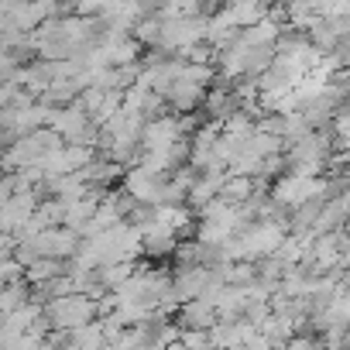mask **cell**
I'll return each mask as SVG.
<instances>
[{
    "label": "cell",
    "instance_id": "10",
    "mask_svg": "<svg viewBox=\"0 0 350 350\" xmlns=\"http://www.w3.org/2000/svg\"><path fill=\"white\" fill-rule=\"evenodd\" d=\"M220 131H224V134H230L234 141H244V137L254 131V117H251L244 107H234L230 113H224V117H220Z\"/></svg>",
    "mask_w": 350,
    "mask_h": 350
},
{
    "label": "cell",
    "instance_id": "7",
    "mask_svg": "<svg viewBox=\"0 0 350 350\" xmlns=\"http://www.w3.org/2000/svg\"><path fill=\"white\" fill-rule=\"evenodd\" d=\"M66 268H69V261H66V258H49V254H38L31 265H25V268H21V278H25L28 285H42V282H49V278L62 275Z\"/></svg>",
    "mask_w": 350,
    "mask_h": 350
},
{
    "label": "cell",
    "instance_id": "15",
    "mask_svg": "<svg viewBox=\"0 0 350 350\" xmlns=\"http://www.w3.org/2000/svg\"><path fill=\"white\" fill-rule=\"evenodd\" d=\"M11 244H14V234L0 230V254H11Z\"/></svg>",
    "mask_w": 350,
    "mask_h": 350
},
{
    "label": "cell",
    "instance_id": "11",
    "mask_svg": "<svg viewBox=\"0 0 350 350\" xmlns=\"http://www.w3.org/2000/svg\"><path fill=\"white\" fill-rule=\"evenodd\" d=\"M306 131H312V127H309V120H306L302 107H299V110L282 113V141H285V144H288V141H295V137H302Z\"/></svg>",
    "mask_w": 350,
    "mask_h": 350
},
{
    "label": "cell",
    "instance_id": "3",
    "mask_svg": "<svg viewBox=\"0 0 350 350\" xmlns=\"http://www.w3.org/2000/svg\"><path fill=\"white\" fill-rule=\"evenodd\" d=\"M175 137H186L183 127H179V113H158V117H148L144 127H141V151L148 148H168Z\"/></svg>",
    "mask_w": 350,
    "mask_h": 350
},
{
    "label": "cell",
    "instance_id": "8",
    "mask_svg": "<svg viewBox=\"0 0 350 350\" xmlns=\"http://www.w3.org/2000/svg\"><path fill=\"white\" fill-rule=\"evenodd\" d=\"M69 343H72V347H83V350H100V347H107L100 316L90 319V323H83V326H76V329H69Z\"/></svg>",
    "mask_w": 350,
    "mask_h": 350
},
{
    "label": "cell",
    "instance_id": "1",
    "mask_svg": "<svg viewBox=\"0 0 350 350\" xmlns=\"http://www.w3.org/2000/svg\"><path fill=\"white\" fill-rule=\"evenodd\" d=\"M42 316H45L49 326H55V329H76V326L96 319V299H90L86 292L52 295V299L42 302Z\"/></svg>",
    "mask_w": 350,
    "mask_h": 350
},
{
    "label": "cell",
    "instance_id": "12",
    "mask_svg": "<svg viewBox=\"0 0 350 350\" xmlns=\"http://www.w3.org/2000/svg\"><path fill=\"white\" fill-rule=\"evenodd\" d=\"M316 18H347L350 14V0H309Z\"/></svg>",
    "mask_w": 350,
    "mask_h": 350
},
{
    "label": "cell",
    "instance_id": "2",
    "mask_svg": "<svg viewBox=\"0 0 350 350\" xmlns=\"http://www.w3.org/2000/svg\"><path fill=\"white\" fill-rule=\"evenodd\" d=\"M161 183H165V175H154V172H148L137 161L131 168H124V175H120V189L134 203H151V206L161 200Z\"/></svg>",
    "mask_w": 350,
    "mask_h": 350
},
{
    "label": "cell",
    "instance_id": "9",
    "mask_svg": "<svg viewBox=\"0 0 350 350\" xmlns=\"http://www.w3.org/2000/svg\"><path fill=\"white\" fill-rule=\"evenodd\" d=\"M217 193H220L227 203H244V200H251V193H254V179H251V175H234V172H227Z\"/></svg>",
    "mask_w": 350,
    "mask_h": 350
},
{
    "label": "cell",
    "instance_id": "16",
    "mask_svg": "<svg viewBox=\"0 0 350 350\" xmlns=\"http://www.w3.org/2000/svg\"><path fill=\"white\" fill-rule=\"evenodd\" d=\"M8 113H11L8 107H0V131H8Z\"/></svg>",
    "mask_w": 350,
    "mask_h": 350
},
{
    "label": "cell",
    "instance_id": "14",
    "mask_svg": "<svg viewBox=\"0 0 350 350\" xmlns=\"http://www.w3.org/2000/svg\"><path fill=\"white\" fill-rule=\"evenodd\" d=\"M14 278H21V265L11 254H0V285H8Z\"/></svg>",
    "mask_w": 350,
    "mask_h": 350
},
{
    "label": "cell",
    "instance_id": "4",
    "mask_svg": "<svg viewBox=\"0 0 350 350\" xmlns=\"http://www.w3.org/2000/svg\"><path fill=\"white\" fill-rule=\"evenodd\" d=\"M203 93H206V86H200V83H193V79H186V76L179 72V76L168 83V90H165L161 96H165V103L172 107V113H189V110H200Z\"/></svg>",
    "mask_w": 350,
    "mask_h": 350
},
{
    "label": "cell",
    "instance_id": "6",
    "mask_svg": "<svg viewBox=\"0 0 350 350\" xmlns=\"http://www.w3.org/2000/svg\"><path fill=\"white\" fill-rule=\"evenodd\" d=\"M42 189H45V196H55V200L69 203V200L86 196L90 183L83 179L79 172H62V175H52V179H45V183H42Z\"/></svg>",
    "mask_w": 350,
    "mask_h": 350
},
{
    "label": "cell",
    "instance_id": "5",
    "mask_svg": "<svg viewBox=\"0 0 350 350\" xmlns=\"http://www.w3.org/2000/svg\"><path fill=\"white\" fill-rule=\"evenodd\" d=\"M172 319L179 323V326H203V329H210L217 323V309H213L210 299L193 295V299H183L179 306H175V316Z\"/></svg>",
    "mask_w": 350,
    "mask_h": 350
},
{
    "label": "cell",
    "instance_id": "13",
    "mask_svg": "<svg viewBox=\"0 0 350 350\" xmlns=\"http://www.w3.org/2000/svg\"><path fill=\"white\" fill-rule=\"evenodd\" d=\"M179 347H189V350L210 347V329H203V326H179Z\"/></svg>",
    "mask_w": 350,
    "mask_h": 350
}]
</instances>
